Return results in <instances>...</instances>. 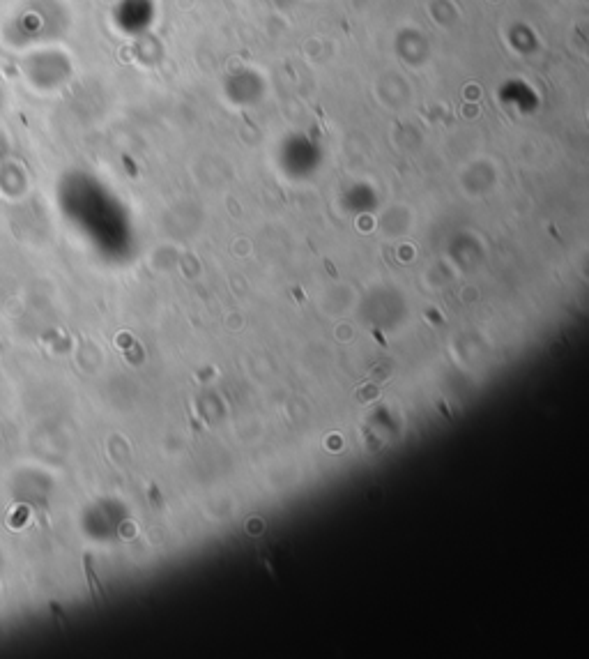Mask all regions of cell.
I'll return each instance as SVG.
<instances>
[{
	"mask_svg": "<svg viewBox=\"0 0 589 659\" xmlns=\"http://www.w3.org/2000/svg\"><path fill=\"white\" fill-rule=\"evenodd\" d=\"M438 408H440L442 413H445V418H451V413L447 411V404H445V401H438Z\"/></svg>",
	"mask_w": 589,
	"mask_h": 659,
	"instance_id": "obj_1",
	"label": "cell"
}]
</instances>
